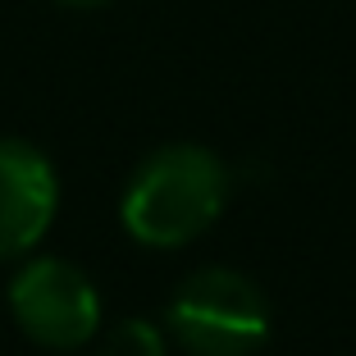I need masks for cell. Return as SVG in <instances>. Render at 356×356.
I'll return each mask as SVG.
<instances>
[{
	"instance_id": "obj_5",
	"label": "cell",
	"mask_w": 356,
	"mask_h": 356,
	"mask_svg": "<svg viewBox=\"0 0 356 356\" xmlns=\"http://www.w3.org/2000/svg\"><path fill=\"white\" fill-rule=\"evenodd\" d=\"M101 356H165V338L147 320H124L115 334L105 338Z\"/></svg>"
},
{
	"instance_id": "obj_3",
	"label": "cell",
	"mask_w": 356,
	"mask_h": 356,
	"mask_svg": "<svg viewBox=\"0 0 356 356\" xmlns=\"http://www.w3.org/2000/svg\"><path fill=\"white\" fill-rule=\"evenodd\" d=\"M10 311L42 347H78L101 325V297L69 261H32L10 283Z\"/></svg>"
},
{
	"instance_id": "obj_2",
	"label": "cell",
	"mask_w": 356,
	"mask_h": 356,
	"mask_svg": "<svg viewBox=\"0 0 356 356\" xmlns=\"http://www.w3.org/2000/svg\"><path fill=\"white\" fill-rule=\"evenodd\" d=\"M169 329L192 356H252L270 334V302L238 270H201L178 288Z\"/></svg>"
},
{
	"instance_id": "obj_4",
	"label": "cell",
	"mask_w": 356,
	"mask_h": 356,
	"mask_svg": "<svg viewBox=\"0 0 356 356\" xmlns=\"http://www.w3.org/2000/svg\"><path fill=\"white\" fill-rule=\"evenodd\" d=\"M55 215V174L28 142H0V261L28 252Z\"/></svg>"
},
{
	"instance_id": "obj_1",
	"label": "cell",
	"mask_w": 356,
	"mask_h": 356,
	"mask_svg": "<svg viewBox=\"0 0 356 356\" xmlns=\"http://www.w3.org/2000/svg\"><path fill=\"white\" fill-rule=\"evenodd\" d=\"M229 174L206 147H165L124 192V229L147 247H183L220 220Z\"/></svg>"
},
{
	"instance_id": "obj_6",
	"label": "cell",
	"mask_w": 356,
	"mask_h": 356,
	"mask_svg": "<svg viewBox=\"0 0 356 356\" xmlns=\"http://www.w3.org/2000/svg\"><path fill=\"white\" fill-rule=\"evenodd\" d=\"M60 5H69V10H101L110 0H60Z\"/></svg>"
}]
</instances>
